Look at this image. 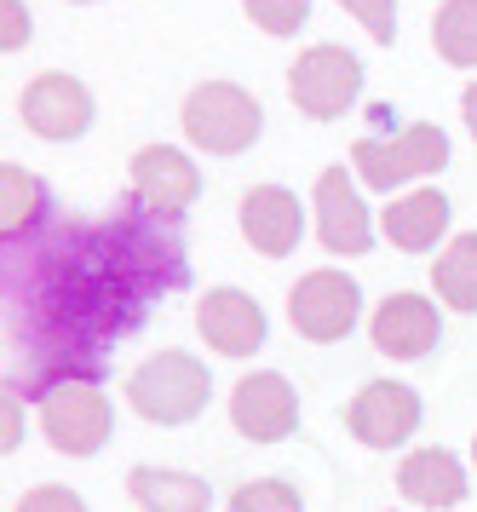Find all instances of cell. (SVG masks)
I'll return each mask as SVG.
<instances>
[{"label": "cell", "instance_id": "1", "mask_svg": "<svg viewBox=\"0 0 477 512\" xmlns=\"http://www.w3.org/2000/svg\"><path fill=\"white\" fill-rule=\"evenodd\" d=\"M6 346L23 351V392L92 380L98 357L144 323L156 294L184 282V254L133 208L110 219H58L6 242Z\"/></svg>", "mask_w": 477, "mask_h": 512}, {"label": "cell", "instance_id": "2", "mask_svg": "<svg viewBox=\"0 0 477 512\" xmlns=\"http://www.w3.org/2000/svg\"><path fill=\"white\" fill-rule=\"evenodd\" d=\"M207 392H213V374L190 351H156L127 374V409L150 426H190L207 409Z\"/></svg>", "mask_w": 477, "mask_h": 512}, {"label": "cell", "instance_id": "3", "mask_svg": "<svg viewBox=\"0 0 477 512\" xmlns=\"http://www.w3.org/2000/svg\"><path fill=\"white\" fill-rule=\"evenodd\" d=\"M179 121H184V133H190V144L207 150V156H242L265 133L259 98L248 87H236V81H207V87H196V93L184 98Z\"/></svg>", "mask_w": 477, "mask_h": 512}, {"label": "cell", "instance_id": "4", "mask_svg": "<svg viewBox=\"0 0 477 512\" xmlns=\"http://www.w3.org/2000/svg\"><path fill=\"white\" fill-rule=\"evenodd\" d=\"M443 162H449V139H443V127H432V121H409L397 139H357L351 144L357 179L368 190H386V196L414 185V179H432Z\"/></svg>", "mask_w": 477, "mask_h": 512}, {"label": "cell", "instance_id": "5", "mask_svg": "<svg viewBox=\"0 0 477 512\" xmlns=\"http://www.w3.org/2000/svg\"><path fill=\"white\" fill-rule=\"evenodd\" d=\"M41 403V432L46 443L58 449V455H69V461H87V455H98L104 443H110V397L98 392L92 380H58L52 392L35 397Z\"/></svg>", "mask_w": 477, "mask_h": 512}, {"label": "cell", "instance_id": "6", "mask_svg": "<svg viewBox=\"0 0 477 512\" xmlns=\"http://www.w3.org/2000/svg\"><path fill=\"white\" fill-rule=\"evenodd\" d=\"M127 190H133V208L144 219H156V225H173L184 213L196 208V196H202V173L196 162L173 150V144H144L127 167Z\"/></svg>", "mask_w": 477, "mask_h": 512}, {"label": "cell", "instance_id": "7", "mask_svg": "<svg viewBox=\"0 0 477 512\" xmlns=\"http://www.w3.org/2000/svg\"><path fill=\"white\" fill-rule=\"evenodd\" d=\"M357 93H363V64H357V52L305 47L294 64H288V98H294L299 116L334 121L357 104Z\"/></svg>", "mask_w": 477, "mask_h": 512}, {"label": "cell", "instance_id": "8", "mask_svg": "<svg viewBox=\"0 0 477 512\" xmlns=\"http://www.w3.org/2000/svg\"><path fill=\"white\" fill-rule=\"evenodd\" d=\"M357 317H363V288H357V277H345V271H305L294 282V294H288V323L311 346L345 340L357 328Z\"/></svg>", "mask_w": 477, "mask_h": 512}, {"label": "cell", "instance_id": "9", "mask_svg": "<svg viewBox=\"0 0 477 512\" xmlns=\"http://www.w3.org/2000/svg\"><path fill=\"white\" fill-rule=\"evenodd\" d=\"M230 426H236L248 443L294 438L299 397H294V386H288V374H276V369L242 374V380H236V392H230Z\"/></svg>", "mask_w": 477, "mask_h": 512}, {"label": "cell", "instance_id": "10", "mask_svg": "<svg viewBox=\"0 0 477 512\" xmlns=\"http://www.w3.org/2000/svg\"><path fill=\"white\" fill-rule=\"evenodd\" d=\"M420 397L403 386V380H368L363 392L345 403V426H351V438L368 443V449H397V443H409L420 432Z\"/></svg>", "mask_w": 477, "mask_h": 512}, {"label": "cell", "instance_id": "11", "mask_svg": "<svg viewBox=\"0 0 477 512\" xmlns=\"http://www.w3.org/2000/svg\"><path fill=\"white\" fill-rule=\"evenodd\" d=\"M18 116H23V127H29L35 139H52V144L81 139V133L92 127V93L75 81V75L46 70V75H35V81L23 87Z\"/></svg>", "mask_w": 477, "mask_h": 512}, {"label": "cell", "instance_id": "12", "mask_svg": "<svg viewBox=\"0 0 477 512\" xmlns=\"http://www.w3.org/2000/svg\"><path fill=\"white\" fill-rule=\"evenodd\" d=\"M196 334L219 357H253L265 346V311L242 288H207L196 300Z\"/></svg>", "mask_w": 477, "mask_h": 512}, {"label": "cell", "instance_id": "13", "mask_svg": "<svg viewBox=\"0 0 477 512\" xmlns=\"http://www.w3.org/2000/svg\"><path fill=\"white\" fill-rule=\"evenodd\" d=\"M437 334H443V317H437V305L426 294H386V300L374 305V317H368L374 351L397 357V363L437 351Z\"/></svg>", "mask_w": 477, "mask_h": 512}, {"label": "cell", "instance_id": "14", "mask_svg": "<svg viewBox=\"0 0 477 512\" xmlns=\"http://www.w3.org/2000/svg\"><path fill=\"white\" fill-rule=\"evenodd\" d=\"M374 225L380 219H368L363 196H357V185L345 179V167H328L317 179V242L328 248V254H368L374 248Z\"/></svg>", "mask_w": 477, "mask_h": 512}, {"label": "cell", "instance_id": "15", "mask_svg": "<svg viewBox=\"0 0 477 512\" xmlns=\"http://www.w3.org/2000/svg\"><path fill=\"white\" fill-rule=\"evenodd\" d=\"M299 231H305V213H299V196L282 185H253L242 196V242L265 259H288L299 248Z\"/></svg>", "mask_w": 477, "mask_h": 512}, {"label": "cell", "instance_id": "16", "mask_svg": "<svg viewBox=\"0 0 477 512\" xmlns=\"http://www.w3.org/2000/svg\"><path fill=\"white\" fill-rule=\"evenodd\" d=\"M397 489H403V501H414V507L426 512H449L466 501V466L449 455V449H414V455H403V466H397Z\"/></svg>", "mask_w": 477, "mask_h": 512}, {"label": "cell", "instance_id": "17", "mask_svg": "<svg viewBox=\"0 0 477 512\" xmlns=\"http://www.w3.org/2000/svg\"><path fill=\"white\" fill-rule=\"evenodd\" d=\"M443 231H449V196L432 190V185L397 196V202H386V213H380V236H386L391 248H403V254L437 248Z\"/></svg>", "mask_w": 477, "mask_h": 512}, {"label": "cell", "instance_id": "18", "mask_svg": "<svg viewBox=\"0 0 477 512\" xmlns=\"http://www.w3.org/2000/svg\"><path fill=\"white\" fill-rule=\"evenodd\" d=\"M127 495L138 501V512H207L213 501L196 472H173V466H133Z\"/></svg>", "mask_w": 477, "mask_h": 512}, {"label": "cell", "instance_id": "19", "mask_svg": "<svg viewBox=\"0 0 477 512\" xmlns=\"http://www.w3.org/2000/svg\"><path fill=\"white\" fill-rule=\"evenodd\" d=\"M35 231H46V190L29 167L6 162L0 167V236L6 242H29Z\"/></svg>", "mask_w": 477, "mask_h": 512}, {"label": "cell", "instance_id": "20", "mask_svg": "<svg viewBox=\"0 0 477 512\" xmlns=\"http://www.w3.org/2000/svg\"><path fill=\"white\" fill-rule=\"evenodd\" d=\"M432 288L449 311H477V231L455 236L432 265Z\"/></svg>", "mask_w": 477, "mask_h": 512}, {"label": "cell", "instance_id": "21", "mask_svg": "<svg viewBox=\"0 0 477 512\" xmlns=\"http://www.w3.org/2000/svg\"><path fill=\"white\" fill-rule=\"evenodd\" d=\"M432 47L443 64L477 70V0H443L432 18Z\"/></svg>", "mask_w": 477, "mask_h": 512}, {"label": "cell", "instance_id": "22", "mask_svg": "<svg viewBox=\"0 0 477 512\" xmlns=\"http://www.w3.org/2000/svg\"><path fill=\"white\" fill-rule=\"evenodd\" d=\"M305 501H299L294 484H282V478H253V484H236L230 489L225 512H299Z\"/></svg>", "mask_w": 477, "mask_h": 512}, {"label": "cell", "instance_id": "23", "mask_svg": "<svg viewBox=\"0 0 477 512\" xmlns=\"http://www.w3.org/2000/svg\"><path fill=\"white\" fill-rule=\"evenodd\" d=\"M242 12H248L265 35L288 41V35H299V24L311 18V0H242Z\"/></svg>", "mask_w": 477, "mask_h": 512}, {"label": "cell", "instance_id": "24", "mask_svg": "<svg viewBox=\"0 0 477 512\" xmlns=\"http://www.w3.org/2000/svg\"><path fill=\"white\" fill-rule=\"evenodd\" d=\"M340 12H351V18L380 41V47L397 41V0H340Z\"/></svg>", "mask_w": 477, "mask_h": 512}, {"label": "cell", "instance_id": "25", "mask_svg": "<svg viewBox=\"0 0 477 512\" xmlns=\"http://www.w3.org/2000/svg\"><path fill=\"white\" fill-rule=\"evenodd\" d=\"M12 512H87V501H81L69 484H35V489H23L18 501H12Z\"/></svg>", "mask_w": 477, "mask_h": 512}, {"label": "cell", "instance_id": "26", "mask_svg": "<svg viewBox=\"0 0 477 512\" xmlns=\"http://www.w3.org/2000/svg\"><path fill=\"white\" fill-rule=\"evenodd\" d=\"M0 24H6V35H0V47L6 52L29 47V12H23L18 0H0Z\"/></svg>", "mask_w": 477, "mask_h": 512}, {"label": "cell", "instance_id": "27", "mask_svg": "<svg viewBox=\"0 0 477 512\" xmlns=\"http://www.w3.org/2000/svg\"><path fill=\"white\" fill-rule=\"evenodd\" d=\"M460 116H466V133H472V144H477V87L460 93Z\"/></svg>", "mask_w": 477, "mask_h": 512}, {"label": "cell", "instance_id": "28", "mask_svg": "<svg viewBox=\"0 0 477 512\" xmlns=\"http://www.w3.org/2000/svg\"><path fill=\"white\" fill-rule=\"evenodd\" d=\"M472 461H477V438H472Z\"/></svg>", "mask_w": 477, "mask_h": 512}, {"label": "cell", "instance_id": "29", "mask_svg": "<svg viewBox=\"0 0 477 512\" xmlns=\"http://www.w3.org/2000/svg\"><path fill=\"white\" fill-rule=\"evenodd\" d=\"M75 6H87V0H75Z\"/></svg>", "mask_w": 477, "mask_h": 512}]
</instances>
